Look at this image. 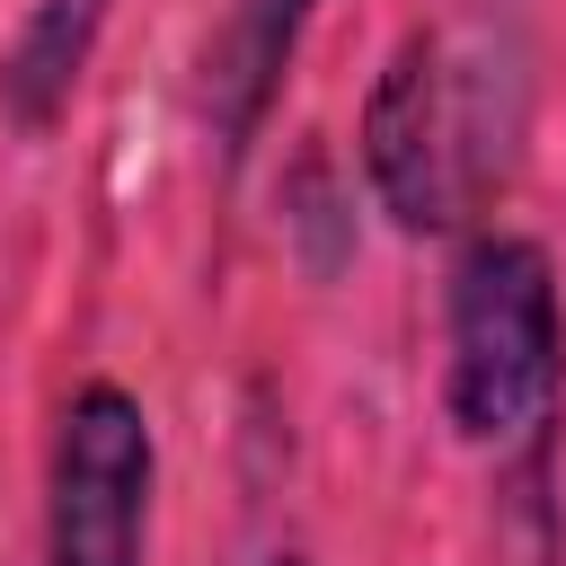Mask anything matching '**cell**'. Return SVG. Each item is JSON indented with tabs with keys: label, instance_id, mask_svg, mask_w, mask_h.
<instances>
[{
	"label": "cell",
	"instance_id": "cell-1",
	"mask_svg": "<svg viewBox=\"0 0 566 566\" xmlns=\"http://www.w3.org/2000/svg\"><path fill=\"white\" fill-rule=\"evenodd\" d=\"M442 398L460 442H522L548 424L557 380H566V310H557V265L522 230H478L451 256L442 283Z\"/></svg>",
	"mask_w": 566,
	"mask_h": 566
},
{
	"label": "cell",
	"instance_id": "cell-7",
	"mask_svg": "<svg viewBox=\"0 0 566 566\" xmlns=\"http://www.w3.org/2000/svg\"><path fill=\"white\" fill-rule=\"evenodd\" d=\"M230 566H310V557H301V539H283V531H256V539H248Z\"/></svg>",
	"mask_w": 566,
	"mask_h": 566
},
{
	"label": "cell",
	"instance_id": "cell-3",
	"mask_svg": "<svg viewBox=\"0 0 566 566\" xmlns=\"http://www.w3.org/2000/svg\"><path fill=\"white\" fill-rule=\"evenodd\" d=\"M354 150H363V177H371L380 212L407 239L460 221V142H451V97H442V44L424 27H407L380 53V71L363 88Z\"/></svg>",
	"mask_w": 566,
	"mask_h": 566
},
{
	"label": "cell",
	"instance_id": "cell-5",
	"mask_svg": "<svg viewBox=\"0 0 566 566\" xmlns=\"http://www.w3.org/2000/svg\"><path fill=\"white\" fill-rule=\"evenodd\" d=\"M106 9L115 0H27L18 35L0 44V115L18 133H53L97 62V35H106Z\"/></svg>",
	"mask_w": 566,
	"mask_h": 566
},
{
	"label": "cell",
	"instance_id": "cell-6",
	"mask_svg": "<svg viewBox=\"0 0 566 566\" xmlns=\"http://www.w3.org/2000/svg\"><path fill=\"white\" fill-rule=\"evenodd\" d=\"M283 239L301 248V265H310L318 283L354 256V212H345V186H336L327 142H301L292 168H283Z\"/></svg>",
	"mask_w": 566,
	"mask_h": 566
},
{
	"label": "cell",
	"instance_id": "cell-2",
	"mask_svg": "<svg viewBox=\"0 0 566 566\" xmlns=\"http://www.w3.org/2000/svg\"><path fill=\"white\" fill-rule=\"evenodd\" d=\"M159 442L124 380H80L44 469V566H142Z\"/></svg>",
	"mask_w": 566,
	"mask_h": 566
},
{
	"label": "cell",
	"instance_id": "cell-4",
	"mask_svg": "<svg viewBox=\"0 0 566 566\" xmlns=\"http://www.w3.org/2000/svg\"><path fill=\"white\" fill-rule=\"evenodd\" d=\"M318 0H230L221 27L203 35V71H195V97H203V124L221 142V159H248V142L265 133L274 97H283V71L301 53V27H310Z\"/></svg>",
	"mask_w": 566,
	"mask_h": 566
}]
</instances>
